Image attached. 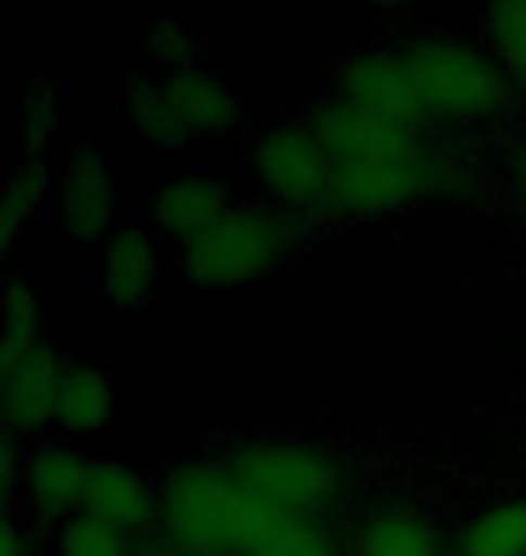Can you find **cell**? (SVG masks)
Returning a JSON list of instances; mask_svg holds the SVG:
<instances>
[{
  "instance_id": "1",
  "label": "cell",
  "mask_w": 526,
  "mask_h": 556,
  "mask_svg": "<svg viewBox=\"0 0 526 556\" xmlns=\"http://www.w3.org/2000/svg\"><path fill=\"white\" fill-rule=\"evenodd\" d=\"M332 160L329 214L339 220H375L440 195L454 181V163L422 127L386 124L324 98L307 116Z\"/></svg>"
},
{
  "instance_id": "2",
  "label": "cell",
  "mask_w": 526,
  "mask_h": 556,
  "mask_svg": "<svg viewBox=\"0 0 526 556\" xmlns=\"http://www.w3.org/2000/svg\"><path fill=\"white\" fill-rule=\"evenodd\" d=\"M282 520L253 503L220 463H177L159 484L163 556H253Z\"/></svg>"
},
{
  "instance_id": "3",
  "label": "cell",
  "mask_w": 526,
  "mask_h": 556,
  "mask_svg": "<svg viewBox=\"0 0 526 556\" xmlns=\"http://www.w3.org/2000/svg\"><path fill=\"white\" fill-rule=\"evenodd\" d=\"M123 113L144 149L184 152L223 141L242 127V94L217 70L198 62L159 73H133L123 91Z\"/></svg>"
},
{
  "instance_id": "4",
  "label": "cell",
  "mask_w": 526,
  "mask_h": 556,
  "mask_svg": "<svg viewBox=\"0 0 526 556\" xmlns=\"http://www.w3.org/2000/svg\"><path fill=\"white\" fill-rule=\"evenodd\" d=\"M217 463L253 503H260L282 525H318L350 495V470L343 455L318 441H242Z\"/></svg>"
},
{
  "instance_id": "5",
  "label": "cell",
  "mask_w": 526,
  "mask_h": 556,
  "mask_svg": "<svg viewBox=\"0 0 526 556\" xmlns=\"http://www.w3.org/2000/svg\"><path fill=\"white\" fill-rule=\"evenodd\" d=\"M307 220L271 203H239L217 228L181 250V275L206 293H245L296 257Z\"/></svg>"
},
{
  "instance_id": "6",
  "label": "cell",
  "mask_w": 526,
  "mask_h": 556,
  "mask_svg": "<svg viewBox=\"0 0 526 556\" xmlns=\"http://www.w3.org/2000/svg\"><path fill=\"white\" fill-rule=\"evenodd\" d=\"M400 54L419 84L429 124L458 130L490 127L509 113L512 84L484 43L454 33H419Z\"/></svg>"
},
{
  "instance_id": "7",
  "label": "cell",
  "mask_w": 526,
  "mask_h": 556,
  "mask_svg": "<svg viewBox=\"0 0 526 556\" xmlns=\"http://www.w3.org/2000/svg\"><path fill=\"white\" fill-rule=\"evenodd\" d=\"M245 170L271 206L288 214H310L329 206L332 160L324 152L318 130L304 124H271L256 130L245 144Z\"/></svg>"
},
{
  "instance_id": "8",
  "label": "cell",
  "mask_w": 526,
  "mask_h": 556,
  "mask_svg": "<svg viewBox=\"0 0 526 556\" xmlns=\"http://www.w3.org/2000/svg\"><path fill=\"white\" fill-rule=\"evenodd\" d=\"M94 459L76 441L48 438L26 444V463H22L18 481V506L22 517L33 525H65V520L84 514L87 484H91Z\"/></svg>"
},
{
  "instance_id": "9",
  "label": "cell",
  "mask_w": 526,
  "mask_h": 556,
  "mask_svg": "<svg viewBox=\"0 0 526 556\" xmlns=\"http://www.w3.org/2000/svg\"><path fill=\"white\" fill-rule=\"evenodd\" d=\"M54 217L76 247H102L116 231V163L102 144H80L54 188Z\"/></svg>"
},
{
  "instance_id": "10",
  "label": "cell",
  "mask_w": 526,
  "mask_h": 556,
  "mask_svg": "<svg viewBox=\"0 0 526 556\" xmlns=\"http://www.w3.org/2000/svg\"><path fill=\"white\" fill-rule=\"evenodd\" d=\"M234 206L239 203H234L231 185L217 170L192 166V170L166 174L152 185L149 203H144V214H149L144 225L159 239H170L184 250L209 228H217Z\"/></svg>"
},
{
  "instance_id": "11",
  "label": "cell",
  "mask_w": 526,
  "mask_h": 556,
  "mask_svg": "<svg viewBox=\"0 0 526 556\" xmlns=\"http://www.w3.org/2000/svg\"><path fill=\"white\" fill-rule=\"evenodd\" d=\"M335 98L361 113L386 119L400 127H425V105L419 94V84L411 76L405 54L389 48H368L346 59L335 80Z\"/></svg>"
},
{
  "instance_id": "12",
  "label": "cell",
  "mask_w": 526,
  "mask_h": 556,
  "mask_svg": "<svg viewBox=\"0 0 526 556\" xmlns=\"http://www.w3.org/2000/svg\"><path fill=\"white\" fill-rule=\"evenodd\" d=\"M94 286L112 307L141 311L163 289V239L141 220H127L98 247Z\"/></svg>"
},
{
  "instance_id": "13",
  "label": "cell",
  "mask_w": 526,
  "mask_h": 556,
  "mask_svg": "<svg viewBox=\"0 0 526 556\" xmlns=\"http://www.w3.org/2000/svg\"><path fill=\"white\" fill-rule=\"evenodd\" d=\"M69 369V358L51 340L33 343L26 351L4 354L0 362V408H4V430L29 438L51 427L59 387Z\"/></svg>"
},
{
  "instance_id": "14",
  "label": "cell",
  "mask_w": 526,
  "mask_h": 556,
  "mask_svg": "<svg viewBox=\"0 0 526 556\" xmlns=\"http://www.w3.org/2000/svg\"><path fill=\"white\" fill-rule=\"evenodd\" d=\"M84 514H91L138 539L144 528L155 525V514H159V488H152L130 463L94 459Z\"/></svg>"
},
{
  "instance_id": "15",
  "label": "cell",
  "mask_w": 526,
  "mask_h": 556,
  "mask_svg": "<svg viewBox=\"0 0 526 556\" xmlns=\"http://www.w3.org/2000/svg\"><path fill=\"white\" fill-rule=\"evenodd\" d=\"M116 419V387L112 376L98 365L69 362L65 380L59 387V402H54L51 427L65 441H94L112 427Z\"/></svg>"
},
{
  "instance_id": "16",
  "label": "cell",
  "mask_w": 526,
  "mask_h": 556,
  "mask_svg": "<svg viewBox=\"0 0 526 556\" xmlns=\"http://www.w3.org/2000/svg\"><path fill=\"white\" fill-rule=\"evenodd\" d=\"M54 188H59V177L51 174V163L43 155H22L18 163H11L4 192H0V250L4 257L18 250V242L29 236L43 210L54 206Z\"/></svg>"
},
{
  "instance_id": "17",
  "label": "cell",
  "mask_w": 526,
  "mask_h": 556,
  "mask_svg": "<svg viewBox=\"0 0 526 556\" xmlns=\"http://www.w3.org/2000/svg\"><path fill=\"white\" fill-rule=\"evenodd\" d=\"M350 556H444V546L425 514L389 506L361 520V528L354 531Z\"/></svg>"
},
{
  "instance_id": "18",
  "label": "cell",
  "mask_w": 526,
  "mask_h": 556,
  "mask_svg": "<svg viewBox=\"0 0 526 556\" xmlns=\"http://www.w3.org/2000/svg\"><path fill=\"white\" fill-rule=\"evenodd\" d=\"M458 556H526V498H501L469 517Z\"/></svg>"
},
{
  "instance_id": "19",
  "label": "cell",
  "mask_w": 526,
  "mask_h": 556,
  "mask_svg": "<svg viewBox=\"0 0 526 556\" xmlns=\"http://www.w3.org/2000/svg\"><path fill=\"white\" fill-rule=\"evenodd\" d=\"M0 340H4V354L26 351L33 343L48 340L43 332V293L40 282L29 275H8L4 300H0Z\"/></svg>"
},
{
  "instance_id": "20",
  "label": "cell",
  "mask_w": 526,
  "mask_h": 556,
  "mask_svg": "<svg viewBox=\"0 0 526 556\" xmlns=\"http://www.w3.org/2000/svg\"><path fill=\"white\" fill-rule=\"evenodd\" d=\"M479 33H484V48L509 76V84L526 94V0L484 11Z\"/></svg>"
},
{
  "instance_id": "21",
  "label": "cell",
  "mask_w": 526,
  "mask_h": 556,
  "mask_svg": "<svg viewBox=\"0 0 526 556\" xmlns=\"http://www.w3.org/2000/svg\"><path fill=\"white\" fill-rule=\"evenodd\" d=\"M51 556H133V535L80 514L54 531Z\"/></svg>"
},
{
  "instance_id": "22",
  "label": "cell",
  "mask_w": 526,
  "mask_h": 556,
  "mask_svg": "<svg viewBox=\"0 0 526 556\" xmlns=\"http://www.w3.org/2000/svg\"><path fill=\"white\" fill-rule=\"evenodd\" d=\"M65 102L59 80H40L33 76L29 87L22 91V141H26V155H43L51 138L62 130Z\"/></svg>"
},
{
  "instance_id": "23",
  "label": "cell",
  "mask_w": 526,
  "mask_h": 556,
  "mask_svg": "<svg viewBox=\"0 0 526 556\" xmlns=\"http://www.w3.org/2000/svg\"><path fill=\"white\" fill-rule=\"evenodd\" d=\"M253 556H339L321 525H282Z\"/></svg>"
},
{
  "instance_id": "24",
  "label": "cell",
  "mask_w": 526,
  "mask_h": 556,
  "mask_svg": "<svg viewBox=\"0 0 526 556\" xmlns=\"http://www.w3.org/2000/svg\"><path fill=\"white\" fill-rule=\"evenodd\" d=\"M40 553H43V542H40L37 525L11 509L4 517V531H0V556H40Z\"/></svg>"
},
{
  "instance_id": "25",
  "label": "cell",
  "mask_w": 526,
  "mask_h": 556,
  "mask_svg": "<svg viewBox=\"0 0 526 556\" xmlns=\"http://www.w3.org/2000/svg\"><path fill=\"white\" fill-rule=\"evenodd\" d=\"M152 48H155V54H159L163 70H177V65L195 62V59H192L195 40L188 37V29H184V26H174V22H166L163 29H155V33H152Z\"/></svg>"
},
{
  "instance_id": "26",
  "label": "cell",
  "mask_w": 526,
  "mask_h": 556,
  "mask_svg": "<svg viewBox=\"0 0 526 556\" xmlns=\"http://www.w3.org/2000/svg\"><path fill=\"white\" fill-rule=\"evenodd\" d=\"M516 181H519V199H523V217H526V152H523V160H519V174H516Z\"/></svg>"
}]
</instances>
